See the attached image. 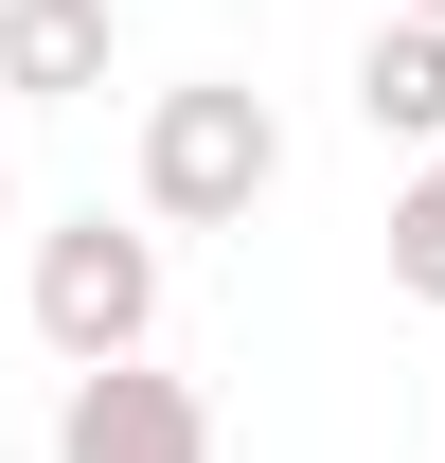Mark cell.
Wrapping results in <instances>:
<instances>
[{
    "label": "cell",
    "instance_id": "9c48e42d",
    "mask_svg": "<svg viewBox=\"0 0 445 463\" xmlns=\"http://www.w3.org/2000/svg\"><path fill=\"white\" fill-rule=\"evenodd\" d=\"M0 108H18V90H0Z\"/></svg>",
    "mask_w": 445,
    "mask_h": 463
},
{
    "label": "cell",
    "instance_id": "5b68a950",
    "mask_svg": "<svg viewBox=\"0 0 445 463\" xmlns=\"http://www.w3.org/2000/svg\"><path fill=\"white\" fill-rule=\"evenodd\" d=\"M0 90H108V0H0Z\"/></svg>",
    "mask_w": 445,
    "mask_h": 463
},
{
    "label": "cell",
    "instance_id": "ba28073f",
    "mask_svg": "<svg viewBox=\"0 0 445 463\" xmlns=\"http://www.w3.org/2000/svg\"><path fill=\"white\" fill-rule=\"evenodd\" d=\"M410 18H445V0H410Z\"/></svg>",
    "mask_w": 445,
    "mask_h": 463
},
{
    "label": "cell",
    "instance_id": "3957f363",
    "mask_svg": "<svg viewBox=\"0 0 445 463\" xmlns=\"http://www.w3.org/2000/svg\"><path fill=\"white\" fill-rule=\"evenodd\" d=\"M54 463H214V410L125 356V374H71L54 392Z\"/></svg>",
    "mask_w": 445,
    "mask_h": 463
},
{
    "label": "cell",
    "instance_id": "52a82bcc",
    "mask_svg": "<svg viewBox=\"0 0 445 463\" xmlns=\"http://www.w3.org/2000/svg\"><path fill=\"white\" fill-rule=\"evenodd\" d=\"M0 214H18V178H0Z\"/></svg>",
    "mask_w": 445,
    "mask_h": 463
},
{
    "label": "cell",
    "instance_id": "7a4b0ae2",
    "mask_svg": "<svg viewBox=\"0 0 445 463\" xmlns=\"http://www.w3.org/2000/svg\"><path fill=\"white\" fill-rule=\"evenodd\" d=\"M36 339L71 374H125V356L161 339V232H108V214L36 232Z\"/></svg>",
    "mask_w": 445,
    "mask_h": 463
},
{
    "label": "cell",
    "instance_id": "277c9868",
    "mask_svg": "<svg viewBox=\"0 0 445 463\" xmlns=\"http://www.w3.org/2000/svg\"><path fill=\"white\" fill-rule=\"evenodd\" d=\"M356 125H374V143H445V18H374V54H356Z\"/></svg>",
    "mask_w": 445,
    "mask_h": 463
},
{
    "label": "cell",
    "instance_id": "8992f818",
    "mask_svg": "<svg viewBox=\"0 0 445 463\" xmlns=\"http://www.w3.org/2000/svg\"><path fill=\"white\" fill-rule=\"evenodd\" d=\"M392 286H410V303H445V161H410V178H392Z\"/></svg>",
    "mask_w": 445,
    "mask_h": 463
},
{
    "label": "cell",
    "instance_id": "6da1fadb",
    "mask_svg": "<svg viewBox=\"0 0 445 463\" xmlns=\"http://www.w3.org/2000/svg\"><path fill=\"white\" fill-rule=\"evenodd\" d=\"M268 178H285V125H268L250 71H196V90L143 108V214H161V232H232Z\"/></svg>",
    "mask_w": 445,
    "mask_h": 463
}]
</instances>
